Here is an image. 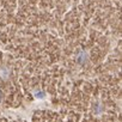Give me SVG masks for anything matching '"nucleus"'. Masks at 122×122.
I'll return each instance as SVG.
<instances>
[{"mask_svg":"<svg viewBox=\"0 0 122 122\" xmlns=\"http://www.w3.org/2000/svg\"><path fill=\"white\" fill-rule=\"evenodd\" d=\"M0 101H1V93H0Z\"/></svg>","mask_w":122,"mask_h":122,"instance_id":"obj_2","label":"nucleus"},{"mask_svg":"<svg viewBox=\"0 0 122 122\" xmlns=\"http://www.w3.org/2000/svg\"><path fill=\"white\" fill-rule=\"evenodd\" d=\"M43 96H44L43 92H37V93H36V97H43Z\"/></svg>","mask_w":122,"mask_h":122,"instance_id":"obj_1","label":"nucleus"}]
</instances>
